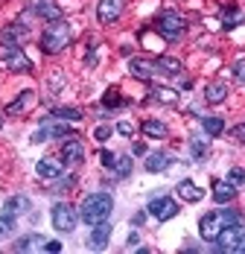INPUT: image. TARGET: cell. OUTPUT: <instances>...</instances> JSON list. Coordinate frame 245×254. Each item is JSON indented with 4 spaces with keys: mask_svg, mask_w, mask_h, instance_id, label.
<instances>
[{
    "mask_svg": "<svg viewBox=\"0 0 245 254\" xmlns=\"http://www.w3.org/2000/svg\"><path fill=\"white\" fill-rule=\"evenodd\" d=\"M155 67H158V73H167V76H178L184 67H181V62L178 59H170V56H161L158 62H155Z\"/></svg>",
    "mask_w": 245,
    "mask_h": 254,
    "instance_id": "44dd1931",
    "label": "cell"
},
{
    "mask_svg": "<svg viewBox=\"0 0 245 254\" xmlns=\"http://www.w3.org/2000/svg\"><path fill=\"white\" fill-rule=\"evenodd\" d=\"M26 26L21 24H9V26H3L0 29V47H21V41L26 38Z\"/></svg>",
    "mask_w": 245,
    "mask_h": 254,
    "instance_id": "9c48e42d",
    "label": "cell"
},
{
    "mask_svg": "<svg viewBox=\"0 0 245 254\" xmlns=\"http://www.w3.org/2000/svg\"><path fill=\"white\" fill-rule=\"evenodd\" d=\"M152 102H161V105H175L178 102V91H172V88H152Z\"/></svg>",
    "mask_w": 245,
    "mask_h": 254,
    "instance_id": "7402d4cb",
    "label": "cell"
},
{
    "mask_svg": "<svg viewBox=\"0 0 245 254\" xmlns=\"http://www.w3.org/2000/svg\"><path fill=\"white\" fill-rule=\"evenodd\" d=\"M111 210H114V199H111L108 193H91V196H85L82 204H79V216H82L88 225L108 222Z\"/></svg>",
    "mask_w": 245,
    "mask_h": 254,
    "instance_id": "6da1fadb",
    "label": "cell"
},
{
    "mask_svg": "<svg viewBox=\"0 0 245 254\" xmlns=\"http://www.w3.org/2000/svg\"><path fill=\"white\" fill-rule=\"evenodd\" d=\"M231 134H234L237 140H245V126H237V128H231Z\"/></svg>",
    "mask_w": 245,
    "mask_h": 254,
    "instance_id": "60d3db41",
    "label": "cell"
},
{
    "mask_svg": "<svg viewBox=\"0 0 245 254\" xmlns=\"http://www.w3.org/2000/svg\"><path fill=\"white\" fill-rule=\"evenodd\" d=\"M29 105H32V91H24V94H21L18 100L12 102V105H9L6 111H9V114H24Z\"/></svg>",
    "mask_w": 245,
    "mask_h": 254,
    "instance_id": "cb8c5ba5",
    "label": "cell"
},
{
    "mask_svg": "<svg viewBox=\"0 0 245 254\" xmlns=\"http://www.w3.org/2000/svg\"><path fill=\"white\" fill-rule=\"evenodd\" d=\"M228 181H231L234 187H243V184H245V170H243V167H231V173H228Z\"/></svg>",
    "mask_w": 245,
    "mask_h": 254,
    "instance_id": "4dcf8cb0",
    "label": "cell"
},
{
    "mask_svg": "<svg viewBox=\"0 0 245 254\" xmlns=\"http://www.w3.org/2000/svg\"><path fill=\"white\" fill-rule=\"evenodd\" d=\"M108 240H111V225L108 222H99V225H94V234H91V246L94 249H102V246H108Z\"/></svg>",
    "mask_w": 245,
    "mask_h": 254,
    "instance_id": "d6986e66",
    "label": "cell"
},
{
    "mask_svg": "<svg viewBox=\"0 0 245 254\" xmlns=\"http://www.w3.org/2000/svg\"><path fill=\"white\" fill-rule=\"evenodd\" d=\"M44 252H61V243H59V240H50V243H44Z\"/></svg>",
    "mask_w": 245,
    "mask_h": 254,
    "instance_id": "ab89813d",
    "label": "cell"
},
{
    "mask_svg": "<svg viewBox=\"0 0 245 254\" xmlns=\"http://www.w3.org/2000/svg\"><path fill=\"white\" fill-rule=\"evenodd\" d=\"M204 100L210 102V105L225 102V100H228V85H225V82H210V85L204 88Z\"/></svg>",
    "mask_w": 245,
    "mask_h": 254,
    "instance_id": "2e32d148",
    "label": "cell"
},
{
    "mask_svg": "<svg viewBox=\"0 0 245 254\" xmlns=\"http://www.w3.org/2000/svg\"><path fill=\"white\" fill-rule=\"evenodd\" d=\"M61 170H64V164L56 161V158H41V161L35 164V173H38L41 178H59Z\"/></svg>",
    "mask_w": 245,
    "mask_h": 254,
    "instance_id": "5bb4252c",
    "label": "cell"
},
{
    "mask_svg": "<svg viewBox=\"0 0 245 254\" xmlns=\"http://www.w3.org/2000/svg\"><path fill=\"white\" fill-rule=\"evenodd\" d=\"M35 12H38V15H44V18H50V21L61 18V9H59V6H53V3H35Z\"/></svg>",
    "mask_w": 245,
    "mask_h": 254,
    "instance_id": "83f0119b",
    "label": "cell"
},
{
    "mask_svg": "<svg viewBox=\"0 0 245 254\" xmlns=\"http://www.w3.org/2000/svg\"><path fill=\"white\" fill-rule=\"evenodd\" d=\"M190 146H193V155H196V158H201V155L207 152V143H204V140H193Z\"/></svg>",
    "mask_w": 245,
    "mask_h": 254,
    "instance_id": "74e56055",
    "label": "cell"
},
{
    "mask_svg": "<svg viewBox=\"0 0 245 254\" xmlns=\"http://www.w3.org/2000/svg\"><path fill=\"white\" fill-rule=\"evenodd\" d=\"M73 184H76V178H73V176H67V178L59 176V181H56V187H53V190H70Z\"/></svg>",
    "mask_w": 245,
    "mask_h": 254,
    "instance_id": "836d02e7",
    "label": "cell"
},
{
    "mask_svg": "<svg viewBox=\"0 0 245 254\" xmlns=\"http://www.w3.org/2000/svg\"><path fill=\"white\" fill-rule=\"evenodd\" d=\"M228 225H243V216H240L237 210H210V213L201 216L198 234H201V240L213 243V240L219 237V231L228 228Z\"/></svg>",
    "mask_w": 245,
    "mask_h": 254,
    "instance_id": "7a4b0ae2",
    "label": "cell"
},
{
    "mask_svg": "<svg viewBox=\"0 0 245 254\" xmlns=\"http://www.w3.org/2000/svg\"><path fill=\"white\" fill-rule=\"evenodd\" d=\"M94 137H97V140H108V137H111V126H97Z\"/></svg>",
    "mask_w": 245,
    "mask_h": 254,
    "instance_id": "8d00e7d4",
    "label": "cell"
},
{
    "mask_svg": "<svg viewBox=\"0 0 245 254\" xmlns=\"http://www.w3.org/2000/svg\"><path fill=\"white\" fill-rule=\"evenodd\" d=\"M32 204H29V199L26 196H9L6 202H3V216H21V213H26Z\"/></svg>",
    "mask_w": 245,
    "mask_h": 254,
    "instance_id": "4fadbf2b",
    "label": "cell"
},
{
    "mask_svg": "<svg viewBox=\"0 0 245 254\" xmlns=\"http://www.w3.org/2000/svg\"><path fill=\"white\" fill-rule=\"evenodd\" d=\"M53 117H56V120H70V123H79V120H82V111H79V108H56V111H53Z\"/></svg>",
    "mask_w": 245,
    "mask_h": 254,
    "instance_id": "4316f807",
    "label": "cell"
},
{
    "mask_svg": "<svg viewBox=\"0 0 245 254\" xmlns=\"http://www.w3.org/2000/svg\"><path fill=\"white\" fill-rule=\"evenodd\" d=\"M99 158H102V167H108V170H114V164H117V158H114V152H108V149H102V152H99Z\"/></svg>",
    "mask_w": 245,
    "mask_h": 254,
    "instance_id": "d6a6232c",
    "label": "cell"
},
{
    "mask_svg": "<svg viewBox=\"0 0 245 254\" xmlns=\"http://www.w3.org/2000/svg\"><path fill=\"white\" fill-rule=\"evenodd\" d=\"M120 12H122V0H99L97 6L99 24H114L120 18Z\"/></svg>",
    "mask_w": 245,
    "mask_h": 254,
    "instance_id": "30bf717a",
    "label": "cell"
},
{
    "mask_svg": "<svg viewBox=\"0 0 245 254\" xmlns=\"http://www.w3.org/2000/svg\"><path fill=\"white\" fill-rule=\"evenodd\" d=\"M61 158H64V164H82V161H85V146H82V140H79V137H67L64 146H61Z\"/></svg>",
    "mask_w": 245,
    "mask_h": 254,
    "instance_id": "8fae6325",
    "label": "cell"
},
{
    "mask_svg": "<svg viewBox=\"0 0 245 254\" xmlns=\"http://www.w3.org/2000/svg\"><path fill=\"white\" fill-rule=\"evenodd\" d=\"M234 76L240 79V82H245V59H237L234 62Z\"/></svg>",
    "mask_w": 245,
    "mask_h": 254,
    "instance_id": "e575fe53",
    "label": "cell"
},
{
    "mask_svg": "<svg viewBox=\"0 0 245 254\" xmlns=\"http://www.w3.org/2000/svg\"><path fill=\"white\" fill-rule=\"evenodd\" d=\"M128 73L134 79H140V82H149V79L158 73V67H155L152 62H146V59H131V62H128Z\"/></svg>",
    "mask_w": 245,
    "mask_h": 254,
    "instance_id": "7c38bea8",
    "label": "cell"
},
{
    "mask_svg": "<svg viewBox=\"0 0 245 254\" xmlns=\"http://www.w3.org/2000/svg\"><path fill=\"white\" fill-rule=\"evenodd\" d=\"M0 62L6 70H15V73H29L32 70V62L24 56L21 47H0Z\"/></svg>",
    "mask_w": 245,
    "mask_h": 254,
    "instance_id": "8992f818",
    "label": "cell"
},
{
    "mask_svg": "<svg viewBox=\"0 0 245 254\" xmlns=\"http://www.w3.org/2000/svg\"><path fill=\"white\" fill-rule=\"evenodd\" d=\"M201 126H204V131H207L210 137H216V134L225 131V120H222V117H201Z\"/></svg>",
    "mask_w": 245,
    "mask_h": 254,
    "instance_id": "d4e9b609",
    "label": "cell"
},
{
    "mask_svg": "<svg viewBox=\"0 0 245 254\" xmlns=\"http://www.w3.org/2000/svg\"><path fill=\"white\" fill-rule=\"evenodd\" d=\"M76 219H79V213H76L73 204H67V202L53 204V228H56V231H61V234L73 231L76 228Z\"/></svg>",
    "mask_w": 245,
    "mask_h": 254,
    "instance_id": "52a82bcc",
    "label": "cell"
},
{
    "mask_svg": "<svg viewBox=\"0 0 245 254\" xmlns=\"http://www.w3.org/2000/svg\"><path fill=\"white\" fill-rule=\"evenodd\" d=\"M245 24V12L243 9H237V6H228V9H222V26L225 29H234V26Z\"/></svg>",
    "mask_w": 245,
    "mask_h": 254,
    "instance_id": "e0dca14e",
    "label": "cell"
},
{
    "mask_svg": "<svg viewBox=\"0 0 245 254\" xmlns=\"http://www.w3.org/2000/svg\"><path fill=\"white\" fill-rule=\"evenodd\" d=\"M146 210L158 219V222H167V219H172V216L178 213V202L170 199V196H158V199H152V202H149Z\"/></svg>",
    "mask_w": 245,
    "mask_h": 254,
    "instance_id": "ba28073f",
    "label": "cell"
},
{
    "mask_svg": "<svg viewBox=\"0 0 245 254\" xmlns=\"http://www.w3.org/2000/svg\"><path fill=\"white\" fill-rule=\"evenodd\" d=\"M117 131H120V134H125V137H131V134H134V126H131V123H125V120H122L120 126H117Z\"/></svg>",
    "mask_w": 245,
    "mask_h": 254,
    "instance_id": "f35d334b",
    "label": "cell"
},
{
    "mask_svg": "<svg viewBox=\"0 0 245 254\" xmlns=\"http://www.w3.org/2000/svg\"><path fill=\"white\" fill-rule=\"evenodd\" d=\"M67 44H70V24L64 18L50 21L44 26V35H41V50L47 53V56H56V53L64 50Z\"/></svg>",
    "mask_w": 245,
    "mask_h": 254,
    "instance_id": "3957f363",
    "label": "cell"
},
{
    "mask_svg": "<svg viewBox=\"0 0 245 254\" xmlns=\"http://www.w3.org/2000/svg\"><path fill=\"white\" fill-rule=\"evenodd\" d=\"M0 126H3V111H0Z\"/></svg>",
    "mask_w": 245,
    "mask_h": 254,
    "instance_id": "7bdbcfd3",
    "label": "cell"
},
{
    "mask_svg": "<svg viewBox=\"0 0 245 254\" xmlns=\"http://www.w3.org/2000/svg\"><path fill=\"white\" fill-rule=\"evenodd\" d=\"M245 243V228L243 225H228V228L219 231V237L213 240L216 252H240Z\"/></svg>",
    "mask_w": 245,
    "mask_h": 254,
    "instance_id": "5b68a950",
    "label": "cell"
},
{
    "mask_svg": "<svg viewBox=\"0 0 245 254\" xmlns=\"http://www.w3.org/2000/svg\"><path fill=\"white\" fill-rule=\"evenodd\" d=\"M178 196H181L184 202H201L204 190H201V187H196V181L184 178V181H178Z\"/></svg>",
    "mask_w": 245,
    "mask_h": 254,
    "instance_id": "9a60e30c",
    "label": "cell"
},
{
    "mask_svg": "<svg viewBox=\"0 0 245 254\" xmlns=\"http://www.w3.org/2000/svg\"><path fill=\"white\" fill-rule=\"evenodd\" d=\"M47 137H50V126H44V128H38V131L32 134V143H44Z\"/></svg>",
    "mask_w": 245,
    "mask_h": 254,
    "instance_id": "d590c367",
    "label": "cell"
},
{
    "mask_svg": "<svg viewBox=\"0 0 245 254\" xmlns=\"http://www.w3.org/2000/svg\"><path fill=\"white\" fill-rule=\"evenodd\" d=\"M114 173H117V178H125L128 173H131V158H128V155L117 158V164H114Z\"/></svg>",
    "mask_w": 245,
    "mask_h": 254,
    "instance_id": "f546056e",
    "label": "cell"
},
{
    "mask_svg": "<svg viewBox=\"0 0 245 254\" xmlns=\"http://www.w3.org/2000/svg\"><path fill=\"white\" fill-rule=\"evenodd\" d=\"M155 29L167 38V41H178L181 35H184V29H187V24H184V18L178 15V12H164V15H158V21H155Z\"/></svg>",
    "mask_w": 245,
    "mask_h": 254,
    "instance_id": "277c9868",
    "label": "cell"
},
{
    "mask_svg": "<svg viewBox=\"0 0 245 254\" xmlns=\"http://www.w3.org/2000/svg\"><path fill=\"white\" fill-rule=\"evenodd\" d=\"M170 164H172V155H167V152H152L146 158V170L149 173H164Z\"/></svg>",
    "mask_w": 245,
    "mask_h": 254,
    "instance_id": "ac0fdd59",
    "label": "cell"
},
{
    "mask_svg": "<svg viewBox=\"0 0 245 254\" xmlns=\"http://www.w3.org/2000/svg\"><path fill=\"white\" fill-rule=\"evenodd\" d=\"M234 196H237V187H234L231 181H213V199H216L219 204L231 202Z\"/></svg>",
    "mask_w": 245,
    "mask_h": 254,
    "instance_id": "ffe728a7",
    "label": "cell"
},
{
    "mask_svg": "<svg viewBox=\"0 0 245 254\" xmlns=\"http://www.w3.org/2000/svg\"><path fill=\"white\" fill-rule=\"evenodd\" d=\"M131 152H134V155H146V146H143V143H134V149H131Z\"/></svg>",
    "mask_w": 245,
    "mask_h": 254,
    "instance_id": "b9f144b4",
    "label": "cell"
},
{
    "mask_svg": "<svg viewBox=\"0 0 245 254\" xmlns=\"http://www.w3.org/2000/svg\"><path fill=\"white\" fill-rule=\"evenodd\" d=\"M12 231H15V222H12V216H3V219H0V240H6Z\"/></svg>",
    "mask_w": 245,
    "mask_h": 254,
    "instance_id": "1f68e13d",
    "label": "cell"
},
{
    "mask_svg": "<svg viewBox=\"0 0 245 254\" xmlns=\"http://www.w3.org/2000/svg\"><path fill=\"white\" fill-rule=\"evenodd\" d=\"M29 249H44V240H41L38 234H29V237H24V240L15 243V252H29Z\"/></svg>",
    "mask_w": 245,
    "mask_h": 254,
    "instance_id": "603a6c76",
    "label": "cell"
},
{
    "mask_svg": "<svg viewBox=\"0 0 245 254\" xmlns=\"http://www.w3.org/2000/svg\"><path fill=\"white\" fill-rule=\"evenodd\" d=\"M102 105H108V108H117V105H125V100L120 97V91H117V88H111V91H105Z\"/></svg>",
    "mask_w": 245,
    "mask_h": 254,
    "instance_id": "f1b7e54d",
    "label": "cell"
},
{
    "mask_svg": "<svg viewBox=\"0 0 245 254\" xmlns=\"http://www.w3.org/2000/svg\"><path fill=\"white\" fill-rule=\"evenodd\" d=\"M143 134H149V137H167V126L161 120H143Z\"/></svg>",
    "mask_w": 245,
    "mask_h": 254,
    "instance_id": "484cf974",
    "label": "cell"
}]
</instances>
